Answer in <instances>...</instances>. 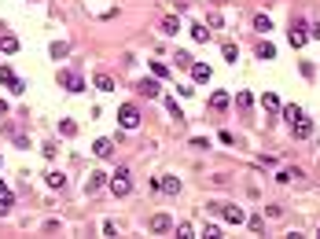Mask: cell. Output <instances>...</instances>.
<instances>
[{
	"label": "cell",
	"mask_w": 320,
	"mask_h": 239,
	"mask_svg": "<svg viewBox=\"0 0 320 239\" xmlns=\"http://www.w3.org/2000/svg\"><path fill=\"white\" fill-rule=\"evenodd\" d=\"M59 85H63L67 92H85L81 78H78V74H70V70H63V74H59Z\"/></svg>",
	"instance_id": "cell-3"
},
{
	"label": "cell",
	"mask_w": 320,
	"mask_h": 239,
	"mask_svg": "<svg viewBox=\"0 0 320 239\" xmlns=\"http://www.w3.org/2000/svg\"><path fill=\"white\" fill-rule=\"evenodd\" d=\"M67 52H70V44H63V41H55V44H52V55H55V59H63Z\"/></svg>",
	"instance_id": "cell-26"
},
{
	"label": "cell",
	"mask_w": 320,
	"mask_h": 239,
	"mask_svg": "<svg viewBox=\"0 0 320 239\" xmlns=\"http://www.w3.org/2000/svg\"><path fill=\"white\" fill-rule=\"evenodd\" d=\"M92 85H96L100 92H114V78H110V74H103V70L96 74V78H92Z\"/></svg>",
	"instance_id": "cell-12"
},
{
	"label": "cell",
	"mask_w": 320,
	"mask_h": 239,
	"mask_svg": "<svg viewBox=\"0 0 320 239\" xmlns=\"http://www.w3.org/2000/svg\"><path fill=\"white\" fill-rule=\"evenodd\" d=\"M59 132L63 136H78V125H74V121H59Z\"/></svg>",
	"instance_id": "cell-27"
},
{
	"label": "cell",
	"mask_w": 320,
	"mask_h": 239,
	"mask_svg": "<svg viewBox=\"0 0 320 239\" xmlns=\"http://www.w3.org/2000/svg\"><path fill=\"white\" fill-rule=\"evenodd\" d=\"M151 232H158V236L173 232V217H166V214H155V217H151Z\"/></svg>",
	"instance_id": "cell-5"
},
{
	"label": "cell",
	"mask_w": 320,
	"mask_h": 239,
	"mask_svg": "<svg viewBox=\"0 0 320 239\" xmlns=\"http://www.w3.org/2000/svg\"><path fill=\"white\" fill-rule=\"evenodd\" d=\"M118 121H121V129H136L140 125V111L133 107V103H121L118 107Z\"/></svg>",
	"instance_id": "cell-2"
},
{
	"label": "cell",
	"mask_w": 320,
	"mask_h": 239,
	"mask_svg": "<svg viewBox=\"0 0 320 239\" xmlns=\"http://www.w3.org/2000/svg\"><path fill=\"white\" fill-rule=\"evenodd\" d=\"M155 188L166 191V195H181V180H177V177H162V180H155Z\"/></svg>",
	"instance_id": "cell-7"
},
{
	"label": "cell",
	"mask_w": 320,
	"mask_h": 239,
	"mask_svg": "<svg viewBox=\"0 0 320 239\" xmlns=\"http://www.w3.org/2000/svg\"><path fill=\"white\" fill-rule=\"evenodd\" d=\"M221 55H224L228 63H236V44H224V48H221Z\"/></svg>",
	"instance_id": "cell-31"
},
{
	"label": "cell",
	"mask_w": 320,
	"mask_h": 239,
	"mask_svg": "<svg viewBox=\"0 0 320 239\" xmlns=\"http://www.w3.org/2000/svg\"><path fill=\"white\" fill-rule=\"evenodd\" d=\"M110 191H114L118 199H125L129 191H133V177H129V169H118V173L110 177Z\"/></svg>",
	"instance_id": "cell-1"
},
{
	"label": "cell",
	"mask_w": 320,
	"mask_h": 239,
	"mask_svg": "<svg viewBox=\"0 0 320 239\" xmlns=\"http://www.w3.org/2000/svg\"><path fill=\"white\" fill-rule=\"evenodd\" d=\"M0 52L15 55V52H18V37H11V33H7V37H0Z\"/></svg>",
	"instance_id": "cell-16"
},
{
	"label": "cell",
	"mask_w": 320,
	"mask_h": 239,
	"mask_svg": "<svg viewBox=\"0 0 320 239\" xmlns=\"http://www.w3.org/2000/svg\"><path fill=\"white\" fill-rule=\"evenodd\" d=\"M210 66H206V63H192V81L195 85H206V81H210Z\"/></svg>",
	"instance_id": "cell-9"
},
{
	"label": "cell",
	"mask_w": 320,
	"mask_h": 239,
	"mask_svg": "<svg viewBox=\"0 0 320 239\" xmlns=\"http://www.w3.org/2000/svg\"><path fill=\"white\" fill-rule=\"evenodd\" d=\"M48 184H52V188H63V184H67V177H63V173H55V169H52V173H48Z\"/></svg>",
	"instance_id": "cell-29"
},
{
	"label": "cell",
	"mask_w": 320,
	"mask_h": 239,
	"mask_svg": "<svg viewBox=\"0 0 320 239\" xmlns=\"http://www.w3.org/2000/svg\"><path fill=\"white\" fill-rule=\"evenodd\" d=\"M11 206H15V195H11L7 188H0V217H4L7 210H11Z\"/></svg>",
	"instance_id": "cell-15"
},
{
	"label": "cell",
	"mask_w": 320,
	"mask_h": 239,
	"mask_svg": "<svg viewBox=\"0 0 320 239\" xmlns=\"http://www.w3.org/2000/svg\"><path fill=\"white\" fill-rule=\"evenodd\" d=\"M258 55H261V59H276V48H272L269 41H261L258 44Z\"/></svg>",
	"instance_id": "cell-24"
},
{
	"label": "cell",
	"mask_w": 320,
	"mask_h": 239,
	"mask_svg": "<svg viewBox=\"0 0 320 239\" xmlns=\"http://www.w3.org/2000/svg\"><path fill=\"white\" fill-rule=\"evenodd\" d=\"M177 236H181V239H192L195 228H192V225H177Z\"/></svg>",
	"instance_id": "cell-30"
},
{
	"label": "cell",
	"mask_w": 320,
	"mask_h": 239,
	"mask_svg": "<svg viewBox=\"0 0 320 239\" xmlns=\"http://www.w3.org/2000/svg\"><path fill=\"white\" fill-rule=\"evenodd\" d=\"M295 177H302V169H280V173H276V180H280V184H291Z\"/></svg>",
	"instance_id": "cell-21"
},
{
	"label": "cell",
	"mask_w": 320,
	"mask_h": 239,
	"mask_svg": "<svg viewBox=\"0 0 320 239\" xmlns=\"http://www.w3.org/2000/svg\"><path fill=\"white\" fill-rule=\"evenodd\" d=\"M261 103H265V111H272V114H276L280 107H284V103H280V96H276V92H269V96H265V100H261Z\"/></svg>",
	"instance_id": "cell-22"
},
{
	"label": "cell",
	"mask_w": 320,
	"mask_h": 239,
	"mask_svg": "<svg viewBox=\"0 0 320 239\" xmlns=\"http://www.w3.org/2000/svg\"><path fill=\"white\" fill-rule=\"evenodd\" d=\"M166 111L173 114V118H181V107H177V100H166Z\"/></svg>",
	"instance_id": "cell-34"
},
{
	"label": "cell",
	"mask_w": 320,
	"mask_h": 239,
	"mask_svg": "<svg viewBox=\"0 0 320 239\" xmlns=\"http://www.w3.org/2000/svg\"><path fill=\"white\" fill-rule=\"evenodd\" d=\"M210 107L224 114V111H228V96H224V92H213V96H210Z\"/></svg>",
	"instance_id": "cell-17"
},
{
	"label": "cell",
	"mask_w": 320,
	"mask_h": 239,
	"mask_svg": "<svg viewBox=\"0 0 320 239\" xmlns=\"http://www.w3.org/2000/svg\"><path fill=\"white\" fill-rule=\"evenodd\" d=\"M0 81H4V85H7V89H11L15 96L22 92V81L15 78V70H11V66H0Z\"/></svg>",
	"instance_id": "cell-4"
},
{
	"label": "cell",
	"mask_w": 320,
	"mask_h": 239,
	"mask_svg": "<svg viewBox=\"0 0 320 239\" xmlns=\"http://www.w3.org/2000/svg\"><path fill=\"white\" fill-rule=\"evenodd\" d=\"M280 111H284L287 121H298V118H302V107H295V103H287V107H280Z\"/></svg>",
	"instance_id": "cell-23"
},
{
	"label": "cell",
	"mask_w": 320,
	"mask_h": 239,
	"mask_svg": "<svg viewBox=\"0 0 320 239\" xmlns=\"http://www.w3.org/2000/svg\"><path fill=\"white\" fill-rule=\"evenodd\" d=\"M103 180H107L103 173H92V177H89V184H85V191H89V195H96V191L103 188Z\"/></svg>",
	"instance_id": "cell-18"
},
{
	"label": "cell",
	"mask_w": 320,
	"mask_h": 239,
	"mask_svg": "<svg viewBox=\"0 0 320 239\" xmlns=\"http://www.w3.org/2000/svg\"><path fill=\"white\" fill-rule=\"evenodd\" d=\"M92 151H96V155H100V158H110V155H114V140H107V136H100L96 143H92Z\"/></svg>",
	"instance_id": "cell-11"
},
{
	"label": "cell",
	"mask_w": 320,
	"mask_h": 239,
	"mask_svg": "<svg viewBox=\"0 0 320 239\" xmlns=\"http://www.w3.org/2000/svg\"><path fill=\"white\" fill-rule=\"evenodd\" d=\"M151 74H155V78H162V81H166V78H169V66H162V63H151Z\"/></svg>",
	"instance_id": "cell-28"
},
{
	"label": "cell",
	"mask_w": 320,
	"mask_h": 239,
	"mask_svg": "<svg viewBox=\"0 0 320 239\" xmlns=\"http://www.w3.org/2000/svg\"><path fill=\"white\" fill-rule=\"evenodd\" d=\"M0 114H7V103H4V100H0Z\"/></svg>",
	"instance_id": "cell-35"
},
{
	"label": "cell",
	"mask_w": 320,
	"mask_h": 239,
	"mask_svg": "<svg viewBox=\"0 0 320 239\" xmlns=\"http://www.w3.org/2000/svg\"><path fill=\"white\" fill-rule=\"evenodd\" d=\"M162 33H166V37L181 33V22H177V15H166V18H162Z\"/></svg>",
	"instance_id": "cell-13"
},
{
	"label": "cell",
	"mask_w": 320,
	"mask_h": 239,
	"mask_svg": "<svg viewBox=\"0 0 320 239\" xmlns=\"http://www.w3.org/2000/svg\"><path fill=\"white\" fill-rule=\"evenodd\" d=\"M254 30H258V33H269V30H272L269 15H254Z\"/></svg>",
	"instance_id": "cell-20"
},
{
	"label": "cell",
	"mask_w": 320,
	"mask_h": 239,
	"mask_svg": "<svg viewBox=\"0 0 320 239\" xmlns=\"http://www.w3.org/2000/svg\"><path fill=\"white\" fill-rule=\"evenodd\" d=\"M243 225H250V232H261V228H265V221H261V217H250V221H243Z\"/></svg>",
	"instance_id": "cell-32"
},
{
	"label": "cell",
	"mask_w": 320,
	"mask_h": 239,
	"mask_svg": "<svg viewBox=\"0 0 320 239\" xmlns=\"http://www.w3.org/2000/svg\"><path fill=\"white\" fill-rule=\"evenodd\" d=\"M136 92L140 96H158V92H162V85H158V78H144V81L136 85Z\"/></svg>",
	"instance_id": "cell-10"
},
{
	"label": "cell",
	"mask_w": 320,
	"mask_h": 239,
	"mask_svg": "<svg viewBox=\"0 0 320 239\" xmlns=\"http://www.w3.org/2000/svg\"><path fill=\"white\" fill-rule=\"evenodd\" d=\"M192 37L199 44H206V41H210V30H206V26H192Z\"/></svg>",
	"instance_id": "cell-25"
},
{
	"label": "cell",
	"mask_w": 320,
	"mask_h": 239,
	"mask_svg": "<svg viewBox=\"0 0 320 239\" xmlns=\"http://www.w3.org/2000/svg\"><path fill=\"white\" fill-rule=\"evenodd\" d=\"M306 37H309V33H306V26H295V30H291V44L302 48V44H306Z\"/></svg>",
	"instance_id": "cell-19"
},
{
	"label": "cell",
	"mask_w": 320,
	"mask_h": 239,
	"mask_svg": "<svg viewBox=\"0 0 320 239\" xmlns=\"http://www.w3.org/2000/svg\"><path fill=\"white\" fill-rule=\"evenodd\" d=\"M203 239H221V228H217V225H210V228L203 232Z\"/></svg>",
	"instance_id": "cell-33"
},
{
	"label": "cell",
	"mask_w": 320,
	"mask_h": 239,
	"mask_svg": "<svg viewBox=\"0 0 320 239\" xmlns=\"http://www.w3.org/2000/svg\"><path fill=\"white\" fill-rule=\"evenodd\" d=\"M291 125H295V136H298V140H309V136H313V121H309L306 114H302L298 121H291Z\"/></svg>",
	"instance_id": "cell-6"
},
{
	"label": "cell",
	"mask_w": 320,
	"mask_h": 239,
	"mask_svg": "<svg viewBox=\"0 0 320 239\" xmlns=\"http://www.w3.org/2000/svg\"><path fill=\"white\" fill-rule=\"evenodd\" d=\"M217 210L224 214V221H228V225H243V221H247V214H243L239 206H217Z\"/></svg>",
	"instance_id": "cell-8"
},
{
	"label": "cell",
	"mask_w": 320,
	"mask_h": 239,
	"mask_svg": "<svg viewBox=\"0 0 320 239\" xmlns=\"http://www.w3.org/2000/svg\"><path fill=\"white\" fill-rule=\"evenodd\" d=\"M236 107H239L243 114H250V111H254V96H250V92H239V96H236Z\"/></svg>",
	"instance_id": "cell-14"
}]
</instances>
